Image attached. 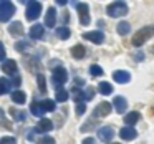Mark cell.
Masks as SVG:
<instances>
[{
	"label": "cell",
	"mask_w": 154,
	"mask_h": 144,
	"mask_svg": "<svg viewBox=\"0 0 154 144\" xmlns=\"http://www.w3.org/2000/svg\"><path fill=\"white\" fill-rule=\"evenodd\" d=\"M151 37H154V25H147L143 27L141 30H137L133 37V45L134 47H141L144 45V41H147Z\"/></svg>",
	"instance_id": "cell-1"
},
{
	"label": "cell",
	"mask_w": 154,
	"mask_h": 144,
	"mask_svg": "<svg viewBox=\"0 0 154 144\" xmlns=\"http://www.w3.org/2000/svg\"><path fill=\"white\" fill-rule=\"evenodd\" d=\"M106 12H108V15H109V17L119 18V17L128 15V5L124 4V2H121V0H118V2H113V4L108 5Z\"/></svg>",
	"instance_id": "cell-2"
},
{
	"label": "cell",
	"mask_w": 154,
	"mask_h": 144,
	"mask_svg": "<svg viewBox=\"0 0 154 144\" xmlns=\"http://www.w3.org/2000/svg\"><path fill=\"white\" fill-rule=\"evenodd\" d=\"M42 4L38 2V0H30L28 2V5H27V18L28 20H37L38 17H40V14H42Z\"/></svg>",
	"instance_id": "cell-3"
},
{
	"label": "cell",
	"mask_w": 154,
	"mask_h": 144,
	"mask_svg": "<svg viewBox=\"0 0 154 144\" xmlns=\"http://www.w3.org/2000/svg\"><path fill=\"white\" fill-rule=\"evenodd\" d=\"M14 14H15V5L12 2L0 4V22H8Z\"/></svg>",
	"instance_id": "cell-4"
},
{
	"label": "cell",
	"mask_w": 154,
	"mask_h": 144,
	"mask_svg": "<svg viewBox=\"0 0 154 144\" xmlns=\"http://www.w3.org/2000/svg\"><path fill=\"white\" fill-rule=\"evenodd\" d=\"M68 80V73L63 66H57L53 70V84L57 88H61V84H65Z\"/></svg>",
	"instance_id": "cell-5"
},
{
	"label": "cell",
	"mask_w": 154,
	"mask_h": 144,
	"mask_svg": "<svg viewBox=\"0 0 154 144\" xmlns=\"http://www.w3.org/2000/svg\"><path fill=\"white\" fill-rule=\"evenodd\" d=\"M76 10H78V15H80V23L81 25H88L90 23V8H88L86 4H78L76 5Z\"/></svg>",
	"instance_id": "cell-6"
},
{
	"label": "cell",
	"mask_w": 154,
	"mask_h": 144,
	"mask_svg": "<svg viewBox=\"0 0 154 144\" xmlns=\"http://www.w3.org/2000/svg\"><path fill=\"white\" fill-rule=\"evenodd\" d=\"M86 40H90L91 43H96V45H101L104 41V33L100 30H94V32H86V33L83 35Z\"/></svg>",
	"instance_id": "cell-7"
},
{
	"label": "cell",
	"mask_w": 154,
	"mask_h": 144,
	"mask_svg": "<svg viewBox=\"0 0 154 144\" xmlns=\"http://www.w3.org/2000/svg\"><path fill=\"white\" fill-rule=\"evenodd\" d=\"M98 137H100L103 142H109L111 139L114 137V129L109 126H103L98 129Z\"/></svg>",
	"instance_id": "cell-8"
},
{
	"label": "cell",
	"mask_w": 154,
	"mask_h": 144,
	"mask_svg": "<svg viewBox=\"0 0 154 144\" xmlns=\"http://www.w3.org/2000/svg\"><path fill=\"white\" fill-rule=\"evenodd\" d=\"M111 113V103H100L96 108H94L93 111V116L94 118H103V116H108V114Z\"/></svg>",
	"instance_id": "cell-9"
},
{
	"label": "cell",
	"mask_w": 154,
	"mask_h": 144,
	"mask_svg": "<svg viewBox=\"0 0 154 144\" xmlns=\"http://www.w3.org/2000/svg\"><path fill=\"white\" fill-rule=\"evenodd\" d=\"M17 70H18V66H17V61H14V60H5L4 63H2V71H4L5 75H17Z\"/></svg>",
	"instance_id": "cell-10"
},
{
	"label": "cell",
	"mask_w": 154,
	"mask_h": 144,
	"mask_svg": "<svg viewBox=\"0 0 154 144\" xmlns=\"http://www.w3.org/2000/svg\"><path fill=\"white\" fill-rule=\"evenodd\" d=\"M113 78H114V81H116V83L126 84V83H129L131 75L128 73V71H124V70H118V71H114V73H113Z\"/></svg>",
	"instance_id": "cell-11"
},
{
	"label": "cell",
	"mask_w": 154,
	"mask_h": 144,
	"mask_svg": "<svg viewBox=\"0 0 154 144\" xmlns=\"http://www.w3.org/2000/svg\"><path fill=\"white\" fill-rule=\"evenodd\" d=\"M119 136H121V139H124V141H133V139H136L137 133H136V129H133L131 126H126V127H123V129H119Z\"/></svg>",
	"instance_id": "cell-12"
},
{
	"label": "cell",
	"mask_w": 154,
	"mask_h": 144,
	"mask_svg": "<svg viewBox=\"0 0 154 144\" xmlns=\"http://www.w3.org/2000/svg\"><path fill=\"white\" fill-rule=\"evenodd\" d=\"M55 23H57V10L53 7H50L47 15H45V25L51 28V27H55Z\"/></svg>",
	"instance_id": "cell-13"
},
{
	"label": "cell",
	"mask_w": 154,
	"mask_h": 144,
	"mask_svg": "<svg viewBox=\"0 0 154 144\" xmlns=\"http://www.w3.org/2000/svg\"><path fill=\"white\" fill-rule=\"evenodd\" d=\"M53 129V123H51L50 119H47V118H42L40 121H38L37 124V131H40V133H48V131Z\"/></svg>",
	"instance_id": "cell-14"
},
{
	"label": "cell",
	"mask_w": 154,
	"mask_h": 144,
	"mask_svg": "<svg viewBox=\"0 0 154 144\" xmlns=\"http://www.w3.org/2000/svg\"><path fill=\"white\" fill-rule=\"evenodd\" d=\"M113 104H114V109H116V113H124L128 108V103L126 100H124L123 96H116L113 100Z\"/></svg>",
	"instance_id": "cell-15"
},
{
	"label": "cell",
	"mask_w": 154,
	"mask_h": 144,
	"mask_svg": "<svg viewBox=\"0 0 154 144\" xmlns=\"http://www.w3.org/2000/svg\"><path fill=\"white\" fill-rule=\"evenodd\" d=\"M8 32H10L12 37H22V33H23V25H22V22H12V25L8 27Z\"/></svg>",
	"instance_id": "cell-16"
},
{
	"label": "cell",
	"mask_w": 154,
	"mask_h": 144,
	"mask_svg": "<svg viewBox=\"0 0 154 144\" xmlns=\"http://www.w3.org/2000/svg\"><path fill=\"white\" fill-rule=\"evenodd\" d=\"M30 37L33 38V40H40V38H43V25H40V23L33 25V27L30 28Z\"/></svg>",
	"instance_id": "cell-17"
},
{
	"label": "cell",
	"mask_w": 154,
	"mask_h": 144,
	"mask_svg": "<svg viewBox=\"0 0 154 144\" xmlns=\"http://www.w3.org/2000/svg\"><path fill=\"white\" fill-rule=\"evenodd\" d=\"M139 118H141V114L137 113V111H131V113H128L126 116H124V123L133 127V124H136L137 121H139Z\"/></svg>",
	"instance_id": "cell-18"
},
{
	"label": "cell",
	"mask_w": 154,
	"mask_h": 144,
	"mask_svg": "<svg viewBox=\"0 0 154 144\" xmlns=\"http://www.w3.org/2000/svg\"><path fill=\"white\" fill-rule=\"evenodd\" d=\"M25 100H27V94H25L22 90H15V91H12V101H14V103H17V104H23V103H25Z\"/></svg>",
	"instance_id": "cell-19"
},
{
	"label": "cell",
	"mask_w": 154,
	"mask_h": 144,
	"mask_svg": "<svg viewBox=\"0 0 154 144\" xmlns=\"http://www.w3.org/2000/svg\"><path fill=\"white\" fill-rule=\"evenodd\" d=\"M85 55H86V50H85L83 45H75V47H71V57L73 58L80 60V58H83Z\"/></svg>",
	"instance_id": "cell-20"
},
{
	"label": "cell",
	"mask_w": 154,
	"mask_h": 144,
	"mask_svg": "<svg viewBox=\"0 0 154 144\" xmlns=\"http://www.w3.org/2000/svg\"><path fill=\"white\" fill-rule=\"evenodd\" d=\"M98 91H100L103 96H109V94L113 93V86H111L109 83H106V81H101V83L98 84Z\"/></svg>",
	"instance_id": "cell-21"
},
{
	"label": "cell",
	"mask_w": 154,
	"mask_h": 144,
	"mask_svg": "<svg viewBox=\"0 0 154 144\" xmlns=\"http://www.w3.org/2000/svg\"><path fill=\"white\" fill-rule=\"evenodd\" d=\"M57 35H58V38H61V40H68L70 35H71V32H70L68 27H60V28H57Z\"/></svg>",
	"instance_id": "cell-22"
},
{
	"label": "cell",
	"mask_w": 154,
	"mask_h": 144,
	"mask_svg": "<svg viewBox=\"0 0 154 144\" xmlns=\"http://www.w3.org/2000/svg\"><path fill=\"white\" fill-rule=\"evenodd\" d=\"M131 32V25L128 22H119L118 23V33L119 35H128Z\"/></svg>",
	"instance_id": "cell-23"
},
{
	"label": "cell",
	"mask_w": 154,
	"mask_h": 144,
	"mask_svg": "<svg viewBox=\"0 0 154 144\" xmlns=\"http://www.w3.org/2000/svg\"><path fill=\"white\" fill-rule=\"evenodd\" d=\"M30 111H32L33 116H43V114H45V111H43V108H42L40 103H32Z\"/></svg>",
	"instance_id": "cell-24"
},
{
	"label": "cell",
	"mask_w": 154,
	"mask_h": 144,
	"mask_svg": "<svg viewBox=\"0 0 154 144\" xmlns=\"http://www.w3.org/2000/svg\"><path fill=\"white\" fill-rule=\"evenodd\" d=\"M40 104H42V108H43L45 113H47V111H55V108H57L55 101H51V100H43Z\"/></svg>",
	"instance_id": "cell-25"
},
{
	"label": "cell",
	"mask_w": 154,
	"mask_h": 144,
	"mask_svg": "<svg viewBox=\"0 0 154 144\" xmlns=\"http://www.w3.org/2000/svg\"><path fill=\"white\" fill-rule=\"evenodd\" d=\"M10 90V83H8L5 78H0V96H4V94L8 93Z\"/></svg>",
	"instance_id": "cell-26"
},
{
	"label": "cell",
	"mask_w": 154,
	"mask_h": 144,
	"mask_svg": "<svg viewBox=\"0 0 154 144\" xmlns=\"http://www.w3.org/2000/svg\"><path fill=\"white\" fill-rule=\"evenodd\" d=\"M57 101H60V103H65V101L68 100V91L63 90V88H58L57 90Z\"/></svg>",
	"instance_id": "cell-27"
},
{
	"label": "cell",
	"mask_w": 154,
	"mask_h": 144,
	"mask_svg": "<svg viewBox=\"0 0 154 144\" xmlns=\"http://www.w3.org/2000/svg\"><path fill=\"white\" fill-rule=\"evenodd\" d=\"M90 73H91V76H101V75H103V68H101L100 65H91Z\"/></svg>",
	"instance_id": "cell-28"
},
{
	"label": "cell",
	"mask_w": 154,
	"mask_h": 144,
	"mask_svg": "<svg viewBox=\"0 0 154 144\" xmlns=\"http://www.w3.org/2000/svg\"><path fill=\"white\" fill-rule=\"evenodd\" d=\"M37 83H38V90H40L42 93H45V91H47V83H45V76H43V75H38V76H37Z\"/></svg>",
	"instance_id": "cell-29"
},
{
	"label": "cell",
	"mask_w": 154,
	"mask_h": 144,
	"mask_svg": "<svg viewBox=\"0 0 154 144\" xmlns=\"http://www.w3.org/2000/svg\"><path fill=\"white\" fill-rule=\"evenodd\" d=\"M75 111H76L78 116H81V114H85V111H86V104L81 101V103H76V108H75Z\"/></svg>",
	"instance_id": "cell-30"
},
{
	"label": "cell",
	"mask_w": 154,
	"mask_h": 144,
	"mask_svg": "<svg viewBox=\"0 0 154 144\" xmlns=\"http://www.w3.org/2000/svg\"><path fill=\"white\" fill-rule=\"evenodd\" d=\"M15 48H17L18 51H25L27 48H30V43H27V41H18V43L15 45Z\"/></svg>",
	"instance_id": "cell-31"
},
{
	"label": "cell",
	"mask_w": 154,
	"mask_h": 144,
	"mask_svg": "<svg viewBox=\"0 0 154 144\" xmlns=\"http://www.w3.org/2000/svg\"><path fill=\"white\" fill-rule=\"evenodd\" d=\"M83 96H85V101L93 100V98H94V90H93V88H88V90L83 93Z\"/></svg>",
	"instance_id": "cell-32"
},
{
	"label": "cell",
	"mask_w": 154,
	"mask_h": 144,
	"mask_svg": "<svg viewBox=\"0 0 154 144\" xmlns=\"http://www.w3.org/2000/svg\"><path fill=\"white\" fill-rule=\"evenodd\" d=\"M17 141H15V137H12V136H5V137H2L0 139V144H15Z\"/></svg>",
	"instance_id": "cell-33"
},
{
	"label": "cell",
	"mask_w": 154,
	"mask_h": 144,
	"mask_svg": "<svg viewBox=\"0 0 154 144\" xmlns=\"http://www.w3.org/2000/svg\"><path fill=\"white\" fill-rule=\"evenodd\" d=\"M10 114H15V119H17V121H23L25 119V113H20V111L10 109Z\"/></svg>",
	"instance_id": "cell-34"
},
{
	"label": "cell",
	"mask_w": 154,
	"mask_h": 144,
	"mask_svg": "<svg viewBox=\"0 0 154 144\" xmlns=\"http://www.w3.org/2000/svg\"><path fill=\"white\" fill-rule=\"evenodd\" d=\"M5 47H4V43L0 41V61H5Z\"/></svg>",
	"instance_id": "cell-35"
},
{
	"label": "cell",
	"mask_w": 154,
	"mask_h": 144,
	"mask_svg": "<svg viewBox=\"0 0 154 144\" xmlns=\"http://www.w3.org/2000/svg\"><path fill=\"white\" fill-rule=\"evenodd\" d=\"M40 144H55V139L53 137H43V139L40 141Z\"/></svg>",
	"instance_id": "cell-36"
},
{
	"label": "cell",
	"mask_w": 154,
	"mask_h": 144,
	"mask_svg": "<svg viewBox=\"0 0 154 144\" xmlns=\"http://www.w3.org/2000/svg\"><path fill=\"white\" fill-rule=\"evenodd\" d=\"M81 144H94V139H93V137H85Z\"/></svg>",
	"instance_id": "cell-37"
},
{
	"label": "cell",
	"mask_w": 154,
	"mask_h": 144,
	"mask_svg": "<svg viewBox=\"0 0 154 144\" xmlns=\"http://www.w3.org/2000/svg\"><path fill=\"white\" fill-rule=\"evenodd\" d=\"M14 84H15V86H18V84H20V76H17V75H15V78H14Z\"/></svg>",
	"instance_id": "cell-38"
},
{
	"label": "cell",
	"mask_w": 154,
	"mask_h": 144,
	"mask_svg": "<svg viewBox=\"0 0 154 144\" xmlns=\"http://www.w3.org/2000/svg\"><path fill=\"white\" fill-rule=\"evenodd\" d=\"M57 4L58 5H63V7H65V5H66V0H57Z\"/></svg>",
	"instance_id": "cell-39"
},
{
	"label": "cell",
	"mask_w": 154,
	"mask_h": 144,
	"mask_svg": "<svg viewBox=\"0 0 154 144\" xmlns=\"http://www.w3.org/2000/svg\"><path fill=\"white\" fill-rule=\"evenodd\" d=\"M113 144H119V142H113Z\"/></svg>",
	"instance_id": "cell-40"
}]
</instances>
